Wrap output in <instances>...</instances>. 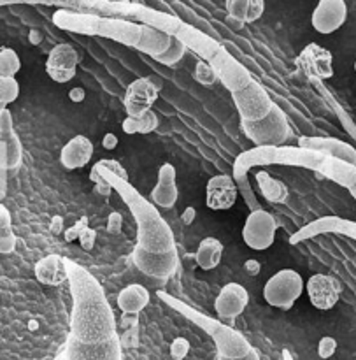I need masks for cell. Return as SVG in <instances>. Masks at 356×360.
Instances as JSON below:
<instances>
[{
	"mask_svg": "<svg viewBox=\"0 0 356 360\" xmlns=\"http://www.w3.org/2000/svg\"><path fill=\"white\" fill-rule=\"evenodd\" d=\"M297 146L305 148V150L319 151V153L330 155L334 158L348 162V164L355 165L356 167V148L351 146L350 143L336 139V137H311V136H302L298 139Z\"/></svg>",
	"mask_w": 356,
	"mask_h": 360,
	"instance_id": "obj_18",
	"label": "cell"
},
{
	"mask_svg": "<svg viewBox=\"0 0 356 360\" xmlns=\"http://www.w3.org/2000/svg\"><path fill=\"white\" fill-rule=\"evenodd\" d=\"M232 98H234L239 116H241V122H260V120L267 118L276 105L270 98L269 91L255 79L244 90L232 94Z\"/></svg>",
	"mask_w": 356,
	"mask_h": 360,
	"instance_id": "obj_8",
	"label": "cell"
},
{
	"mask_svg": "<svg viewBox=\"0 0 356 360\" xmlns=\"http://www.w3.org/2000/svg\"><path fill=\"white\" fill-rule=\"evenodd\" d=\"M158 94H160V84L154 83L153 77H139V79L132 81L126 86L125 98H123L126 116L140 118L146 112L153 111L151 108L157 102Z\"/></svg>",
	"mask_w": 356,
	"mask_h": 360,
	"instance_id": "obj_11",
	"label": "cell"
},
{
	"mask_svg": "<svg viewBox=\"0 0 356 360\" xmlns=\"http://www.w3.org/2000/svg\"><path fill=\"white\" fill-rule=\"evenodd\" d=\"M242 132L255 146H284L290 136V123L279 105H274L272 112L260 122H241Z\"/></svg>",
	"mask_w": 356,
	"mask_h": 360,
	"instance_id": "obj_6",
	"label": "cell"
},
{
	"mask_svg": "<svg viewBox=\"0 0 356 360\" xmlns=\"http://www.w3.org/2000/svg\"><path fill=\"white\" fill-rule=\"evenodd\" d=\"M79 63V55L69 42H60L49 51L46 60V72L55 83H69L74 79Z\"/></svg>",
	"mask_w": 356,
	"mask_h": 360,
	"instance_id": "obj_13",
	"label": "cell"
},
{
	"mask_svg": "<svg viewBox=\"0 0 356 360\" xmlns=\"http://www.w3.org/2000/svg\"><path fill=\"white\" fill-rule=\"evenodd\" d=\"M225 9H227L228 18L246 25V20H248L249 0H228V2H225Z\"/></svg>",
	"mask_w": 356,
	"mask_h": 360,
	"instance_id": "obj_33",
	"label": "cell"
},
{
	"mask_svg": "<svg viewBox=\"0 0 356 360\" xmlns=\"http://www.w3.org/2000/svg\"><path fill=\"white\" fill-rule=\"evenodd\" d=\"M348 20V6L344 0H322L311 16L312 28L318 34H334Z\"/></svg>",
	"mask_w": 356,
	"mask_h": 360,
	"instance_id": "obj_16",
	"label": "cell"
},
{
	"mask_svg": "<svg viewBox=\"0 0 356 360\" xmlns=\"http://www.w3.org/2000/svg\"><path fill=\"white\" fill-rule=\"evenodd\" d=\"M69 288L72 295L69 338L58 360H123L114 311L97 278L69 260Z\"/></svg>",
	"mask_w": 356,
	"mask_h": 360,
	"instance_id": "obj_1",
	"label": "cell"
},
{
	"mask_svg": "<svg viewBox=\"0 0 356 360\" xmlns=\"http://www.w3.org/2000/svg\"><path fill=\"white\" fill-rule=\"evenodd\" d=\"M337 341L332 336H323L318 343V355L322 360H329L336 355Z\"/></svg>",
	"mask_w": 356,
	"mask_h": 360,
	"instance_id": "obj_35",
	"label": "cell"
},
{
	"mask_svg": "<svg viewBox=\"0 0 356 360\" xmlns=\"http://www.w3.org/2000/svg\"><path fill=\"white\" fill-rule=\"evenodd\" d=\"M186 51H188V48H186L185 42L179 41L178 37H174L171 48H169L167 51L164 53V55L157 56V58H153V60H154V62L161 63V65H176V63H178L179 60L185 56Z\"/></svg>",
	"mask_w": 356,
	"mask_h": 360,
	"instance_id": "obj_30",
	"label": "cell"
},
{
	"mask_svg": "<svg viewBox=\"0 0 356 360\" xmlns=\"http://www.w3.org/2000/svg\"><path fill=\"white\" fill-rule=\"evenodd\" d=\"M241 195L234 176L216 174L206 185V204L213 211H227L237 202Z\"/></svg>",
	"mask_w": 356,
	"mask_h": 360,
	"instance_id": "obj_14",
	"label": "cell"
},
{
	"mask_svg": "<svg viewBox=\"0 0 356 360\" xmlns=\"http://www.w3.org/2000/svg\"><path fill=\"white\" fill-rule=\"evenodd\" d=\"M355 72H356V60H355Z\"/></svg>",
	"mask_w": 356,
	"mask_h": 360,
	"instance_id": "obj_51",
	"label": "cell"
},
{
	"mask_svg": "<svg viewBox=\"0 0 356 360\" xmlns=\"http://www.w3.org/2000/svg\"><path fill=\"white\" fill-rule=\"evenodd\" d=\"M35 278L41 285L46 287H60L69 281V259L56 253L42 257L34 266Z\"/></svg>",
	"mask_w": 356,
	"mask_h": 360,
	"instance_id": "obj_19",
	"label": "cell"
},
{
	"mask_svg": "<svg viewBox=\"0 0 356 360\" xmlns=\"http://www.w3.org/2000/svg\"><path fill=\"white\" fill-rule=\"evenodd\" d=\"M18 245V238L13 231V217L6 206H0V253L11 255Z\"/></svg>",
	"mask_w": 356,
	"mask_h": 360,
	"instance_id": "obj_27",
	"label": "cell"
},
{
	"mask_svg": "<svg viewBox=\"0 0 356 360\" xmlns=\"http://www.w3.org/2000/svg\"><path fill=\"white\" fill-rule=\"evenodd\" d=\"M121 130L128 136H136L139 134V118H132V116H126L121 123Z\"/></svg>",
	"mask_w": 356,
	"mask_h": 360,
	"instance_id": "obj_41",
	"label": "cell"
},
{
	"mask_svg": "<svg viewBox=\"0 0 356 360\" xmlns=\"http://www.w3.org/2000/svg\"><path fill=\"white\" fill-rule=\"evenodd\" d=\"M158 297H160L165 304L171 306L172 309H176L179 315H183L185 319H188L190 322L195 323V326L199 327V329H202L207 336L213 338L214 347H216L218 352V359H242L255 350V348L251 347V343H249L239 330H235L234 327L228 326V323H223L221 320L211 319V316L204 315L199 309L192 308V306L186 304V302L169 295L167 292H158Z\"/></svg>",
	"mask_w": 356,
	"mask_h": 360,
	"instance_id": "obj_5",
	"label": "cell"
},
{
	"mask_svg": "<svg viewBox=\"0 0 356 360\" xmlns=\"http://www.w3.org/2000/svg\"><path fill=\"white\" fill-rule=\"evenodd\" d=\"M193 79L206 88L214 86V84H216V81H220L218 79L216 70H214L209 63L204 62V60H199V62H197L195 70H193Z\"/></svg>",
	"mask_w": 356,
	"mask_h": 360,
	"instance_id": "obj_31",
	"label": "cell"
},
{
	"mask_svg": "<svg viewBox=\"0 0 356 360\" xmlns=\"http://www.w3.org/2000/svg\"><path fill=\"white\" fill-rule=\"evenodd\" d=\"M151 294L144 285L132 283L126 285L121 292L116 297V304L118 309L123 315H136L139 316V313L143 309H146V306L150 304Z\"/></svg>",
	"mask_w": 356,
	"mask_h": 360,
	"instance_id": "obj_22",
	"label": "cell"
},
{
	"mask_svg": "<svg viewBox=\"0 0 356 360\" xmlns=\"http://www.w3.org/2000/svg\"><path fill=\"white\" fill-rule=\"evenodd\" d=\"M105 229H107V232L111 236H118L123 229V214L118 213V211H114V213L109 214L107 227Z\"/></svg>",
	"mask_w": 356,
	"mask_h": 360,
	"instance_id": "obj_40",
	"label": "cell"
},
{
	"mask_svg": "<svg viewBox=\"0 0 356 360\" xmlns=\"http://www.w3.org/2000/svg\"><path fill=\"white\" fill-rule=\"evenodd\" d=\"M263 11H265V2L263 0H249L248 20H246V23H255L256 20H260Z\"/></svg>",
	"mask_w": 356,
	"mask_h": 360,
	"instance_id": "obj_38",
	"label": "cell"
},
{
	"mask_svg": "<svg viewBox=\"0 0 356 360\" xmlns=\"http://www.w3.org/2000/svg\"><path fill=\"white\" fill-rule=\"evenodd\" d=\"M21 69V60L13 48L0 49V77H16Z\"/></svg>",
	"mask_w": 356,
	"mask_h": 360,
	"instance_id": "obj_28",
	"label": "cell"
},
{
	"mask_svg": "<svg viewBox=\"0 0 356 360\" xmlns=\"http://www.w3.org/2000/svg\"><path fill=\"white\" fill-rule=\"evenodd\" d=\"M225 246L220 239L216 238H204L199 243V248L195 253L197 266L202 271H213L220 266L221 259H223Z\"/></svg>",
	"mask_w": 356,
	"mask_h": 360,
	"instance_id": "obj_24",
	"label": "cell"
},
{
	"mask_svg": "<svg viewBox=\"0 0 356 360\" xmlns=\"http://www.w3.org/2000/svg\"><path fill=\"white\" fill-rule=\"evenodd\" d=\"M63 238H65V243L79 241L81 248L86 250V252H91L95 243H97V231H95L93 227H90V220H88V217H81L72 227L65 229Z\"/></svg>",
	"mask_w": 356,
	"mask_h": 360,
	"instance_id": "obj_26",
	"label": "cell"
},
{
	"mask_svg": "<svg viewBox=\"0 0 356 360\" xmlns=\"http://www.w3.org/2000/svg\"><path fill=\"white\" fill-rule=\"evenodd\" d=\"M20 97V83L16 77H0V104L2 109H7V105L16 102Z\"/></svg>",
	"mask_w": 356,
	"mask_h": 360,
	"instance_id": "obj_29",
	"label": "cell"
},
{
	"mask_svg": "<svg viewBox=\"0 0 356 360\" xmlns=\"http://www.w3.org/2000/svg\"><path fill=\"white\" fill-rule=\"evenodd\" d=\"M172 41H174V37L171 34H165V32L150 27V25H143V39L136 49L151 56V58H157L171 48Z\"/></svg>",
	"mask_w": 356,
	"mask_h": 360,
	"instance_id": "obj_23",
	"label": "cell"
},
{
	"mask_svg": "<svg viewBox=\"0 0 356 360\" xmlns=\"http://www.w3.org/2000/svg\"><path fill=\"white\" fill-rule=\"evenodd\" d=\"M218 360H230V359H218ZM232 360H260V355H258V352L253 350L251 354L246 355V357H242V359H232Z\"/></svg>",
	"mask_w": 356,
	"mask_h": 360,
	"instance_id": "obj_47",
	"label": "cell"
},
{
	"mask_svg": "<svg viewBox=\"0 0 356 360\" xmlns=\"http://www.w3.org/2000/svg\"><path fill=\"white\" fill-rule=\"evenodd\" d=\"M248 304V290L239 283H227L214 301V309H216L218 319L225 322V320H234L239 315H242Z\"/></svg>",
	"mask_w": 356,
	"mask_h": 360,
	"instance_id": "obj_17",
	"label": "cell"
},
{
	"mask_svg": "<svg viewBox=\"0 0 356 360\" xmlns=\"http://www.w3.org/2000/svg\"><path fill=\"white\" fill-rule=\"evenodd\" d=\"M172 35L185 42L186 48L195 51L200 60L209 63L216 70L218 79L225 84L227 90H230V94L244 90L253 81L251 72L235 56H232L220 42L200 32L199 28L181 21Z\"/></svg>",
	"mask_w": 356,
	"mask_h": 360,
	"instance_id": "obj_3",
	"label": "cell"
},
{
	"mask_svg": "<svg viewBox=\"0 0 356 360\" xmlns=\"http://www.w3.org/2000/svg\"><path fill=\"white\" fill-rule=\"evenodd\" d=\"M341 283L330 274H312L308 280V295L311 304L316 309L322 311H329V309L336 308V304L341 299Z\"/></svg>",
	"mask_w": 356,
	"mask_h": 360,
	"instance_id": "obj_15",
	"label": "cell"
},
{
	"mask_svg": "<svg viewBox=\"0 0 356 360\" xmlns=\"http://www.w3.org/2000/svg\"><path fill=\"white\" fill-rule=\"evenodd\" d=\"M295 65L298 67V70H302V74L312 84L323 83V81L330 79L336 74L332 51L316 44V42H311V44L302 49L301 55L295 60Z\"/></svg>",
	"mask_w": 356,
	"mask_h": 360,
	"instance_id": "obj_9",
	"label": "cell"
},
{
	"mask_svg": "<svg viewBox=\"0 0 356 360\" xmlns=\"http://www.w3.org/2000/svg\"><path fill=\"white\" fill-rule=\"evenodd\" d=\"M98 164H100L102 167L107 169V171H111L112 174L119 176L121 179H126V181H128V174H126V171L123 169V165L119 164L118 160H109V158H104V160H98Z\"/></svg>",
	"mask_w": 356,
	"mask_h": 360,
	"instance_id": "obj_39",
	"label": "cell"
},
{
	"mask_svg": "<svg viewBox=\"0 0 356 360\" xmlns=\"http://www.w3.org/2000/svg\"><path fill=\"white\" fill-rule=\"evenodd\" d=\"M195 217H197L195 207L188 206L185 210V213H183V221H185V225H192L193 221H195Z\"/></svg>",
	"mask_w": 356,
	"mask_h": 360,
	"instance_id": "obj_46",
	"label": "cell"
},
{
	"mask_svg": "<svg viewBox=\"0 0 356 360\" xmlns=\"http://www.w3.org/2000/svg\"><path fill=\"white\" fill-rule=\"evenodd\" d=\"M283 360H294V357H291V354H290V350L283 352Z\"/></svg>",
	"mask_w": 356,
	"mask_h": 360,
	"instance_id": "obj_49",
	"label": "cell"
},
{
	"mask_svg": "<svg viewBox=\"0 0 356 360\" xmlns=\"http://www.w3.org/2000/svg\"><path fill=\"white\" fill-rule=\"evenodd\" d=\"M255 178H256V183H258L260 192H262V195L265 197L267 202H270V204L286 202L290 192H288V186L284 185L281 179L272 178V176H270V172H267V171H258L256 172Z\"/></svg>",
	"mask_w": 356,
	"mask_h": 360,
	"instance_id": "obj_25",
	"label": "cell"
},
{
	"mask_svg": "<svg viewBox=\"0 0 356 360\" xmlns=\"http://www.w3.org/2000/svg\"><path fill=\"white\" fill-rule=\"evenodd\" d=\"M190 350H192V345H190V341L186 338H176L171 343V348H169L171 357L174 360H185L188 357Z\"/></svg>",
	"mask_w": 356,
	"mask_h": 360,
	"instance_id": "obj_34",
	"label": "cell"
},
{
	"mask_svg": "<svg viewBox=\"0 0 356 360\" xmlns=\"http://www.w3.org/2000/svg\"><path fill=\"white\" fill-rule=\"evenodd\" d=\"M30 39H32V44H39V42H41V34H37L35 30H32Z\"/></svg>",
	"mask_w": 356,
	"mask_h": 360,
	"instance_id": "obj_48",
	"label": "cell"
},
{
	"mask_svg": "<svg viewBox=\"0 0 356 360\" xmlns=\"http://www.w3.org/2000/svg\"><path fill=\"white\" fill-rule=\"evenodd\" d=\"M350 192H351V195H353V197H355V200H356V183H355V186H351Z\"/></svg>",
	"mask_w": 356,
	"mask_h": 360,
	"instance_id": "obj_50",
	"label": "cell"
},
{
	"mask_svg": "<svg viewBox=\"0 0 356 360\" xmlns=\"http://www.w3.org/2000/svg\"><path fill=\"white\" fill-rule=\"evenodd\" d=\"M90 179L91 183H95V193L100 197H104V199H107V197H111V193L114 192V188H112L111 185H109L107 181H105L104 178H102L100 174H97V172H91L90 171Z\"/></svg>",
	"mask_w": 356,
	"mask_h": 360,
	"instance_id": "obj_36",
	"label": "cell"
},
{
	"mask_svg": "<svg viewBox=\"0 0 356 360\" xmlns=\"http://www.w3.org/2000/svg\"><path fill=\"white\" fill-rule=\"evenodd\" d=\"M69 98L72 102H76V104H79V102H83L86 98V91L81 86H74L69 90Z\"/></svg>",
	"mask_w": 356,
	"mask_h": 360,
	"instance_id": "obj_44",
	"label": "cell"
},
{
	"mask_svg": "<svg viewBox=\"0 0 356 360\" xmlns=\"http://www.w3.org/2000/svg\"><path fill=\"white\" fill-rule=\"evenodd\" d=\"M118 143H119L118 136H116V134H112V132H107L104 137H102V148H104V150H107V151L116 150V148H118Z\"/></svg>",
	"mask_w": 356,
	"mask_h": 360,
	"instance_id": "obj_42",
	"label": "cell"
},
{
	"mask_svg": "<svg viewBox=\"0 0 356 360\" xmlns=\"http://www.w3.org/2000/svg\"><path fill=\"white\" fill-rule=\"evenodd\" d=\"M244 269H246V273L249 274V276H258L260 273H262V264L258 262V260L256 259H249V260H246L244 262Z\"/></svg>",
	"mask_w": 356,
	"mask_h": 360,
	"instance_id": "obj_43",
	"label": "cell"
},
{
	"mask_svg": "<svg viewBox=\"0 0 356 360\" xmlns=\"http://www.w3.org/2000/svg\"><path fill=\"white\" fill-rule=\"evenodd\" d=\"M277 232V221L276 218L265 210L253 211L248 214L242 227V239H244L246 246L256 252H263L269 250L274 245Z\"/></svg>",
	"mask_w": 356,
	"mask_h": 360,
	"instance_id": "obj_10",
	"label": "cell"
},
{
	"mask_svg": "<svg viewBox=\"0 0 356 360\" xmlns=\"http://www.w3.org/2000/svg\"><path fill=\"white\" fill-rule=\"evenodd\" d=\"M304 292V278L294 269H281L263 287V299L269 306L288 311Z\"/></svg>",
	"mask_w": 356,
	"mask_h": 360,
	"instance_id": "obj_7",
	"label": "cell"
},
{
	"mask_svg": "<svg viewBox=\"0 0 356 360\" xmlns=\"http://www.w3.org/2000/svg\"><path fill=\"white\" fill-rule=\"evenodd\" d=\"M151 200L157 207L171 210L179 199V188L176 183V167L172 164H164L158 169V181L150 193Z\"/></svg>",
	"mask_w": 356,
	"mask_h": 360,
	"instance_id": "obj_20",
	"label": "cell"
},
{
	"mask_svg": "<svg viewBox=\"0 0 356 360\" xmlns=\"http://www.w3.org/2000/svg\"><path fill=\"white\" fill-rule=\"evenodd\" d=\"M53 23L58 28L74 34L98 35L111 39L119 44L137 48L143 39V25L128 20L111 16H100L98 13H79L72 9H60L53 14Z\"/></svg>",
	"mask_w": 356,
	"mask_h": 360,
	"instance_id": "obj_4",
	"label": "cell"
},
{
	"mask_svg": "<svg viewBox=\"0 0 356 360\" xmlns=\"http://www.w3.org/2000/svg\"><path fill=\"white\" fill-rule=\"evenodd\" d=\"M93 157V143L86 136H74L60 151V164L67 171H76L88 165Z\"/></svg>",
	"mask_w": 356,
	"mask_h": 360,
	"instance_id": "obj_21",
	"label": "cell"
},
{
	"mask_svg": "<svg viewBox=\"0 0 356 360\" xmlns=\"http://www.w3.org/2000/svg\"><path fill=\"white\" fill-rule=\"evenodd\" d=\"M158 127V116L153 111L146 112L139 118V134H151Z\"/></svg>",
	"mask_w": 356,
	"mask_h": 360,
	"instance_id": "obj_37",
	"label": "cell"
},
{
	"mask_svg": "<svg viewBox=\"0 0 356 360\" xmlns=\"http://www.w3.org/2000/svg\"><path fill=\"white\" fill-rule=\"evenodd\" d=\"M23 162V146L13 127L9 109L0 111V169L16 171Z\"/></svg>",
	"mask_w": 356,
	"mask_h": 360,
	"instance_id": "obj_12",
	"label": "cell"
},
{
	"mask_svg": "<svg viewBox=\"0 0 356 360\" xmlns=\"http://www.w3.org/2000/svg\"><path fill=\"white\" fill-rule=\"evenodd\" d=\"M91 172L100 174L114 188V192H118L136 220L137 243L132 253L133 266L154 280L167 281L169 278L174 276L179 267L178 246H176L174 232L164 220L157 206L140 195L130 185V181L112 174L98 162L91 167Z\"/></svg>",
	"mask_w": 356,
	"mask_h": 360,
	"instance_id": "obj_2",
	"label": "cell"
},
{
	"mask_svg": "<svg viewBox=\"0 0 356 360\" xmlns=\"http://www.w3.org/2000/svg\"><path fill=\"white\" fill-rule=\"evenodd\" d=\"M235 183H237V188H239V193H241V197L244 199V202L248 204L249 211H258V210H263L262 206H260L258 199H256L255 195V190L251 188V183H249L248 176H244V178L241 179H235Z\"/></svg>",
	"mask_w": 356,
	"mask_h": 360,
	"instance_id": "obj_32",
	"label": "cell"
},
{
	"mask_svg": "<svg viewBox=\"0 0 356 360\" xmlns=\"http://www.w3.org/2000/svg\"><path fill=\"white\" fill-rule=\"evenodd\" d=\"M49 231L53 232V234H62V232H65V229H63V218L62 217H55L51 220V225H49Z\"/></svg>",
	"mask_w": 356,
	"mask_h": 360,
	"instance_id": "obj_45",
	"label": "cell"
}]
</instances>
